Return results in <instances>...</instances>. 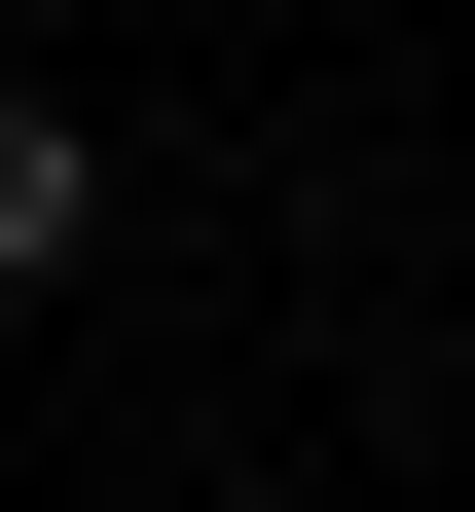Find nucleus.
<instances>
[{"instance_id": "obj_1", "label": "nucleus", "mask_w": 475, "mask_h": 512, "mask_svg": "<svg viewBox=\"0 0 475 512\" xmlns=\"http://www.w3.org/2000/svg\"><path fill=\"white\" fill-rule=\"evenodd\" d=\"M74 220H110V147H74V110H0V293H37Z\"/></svg>"}]
</instances>
